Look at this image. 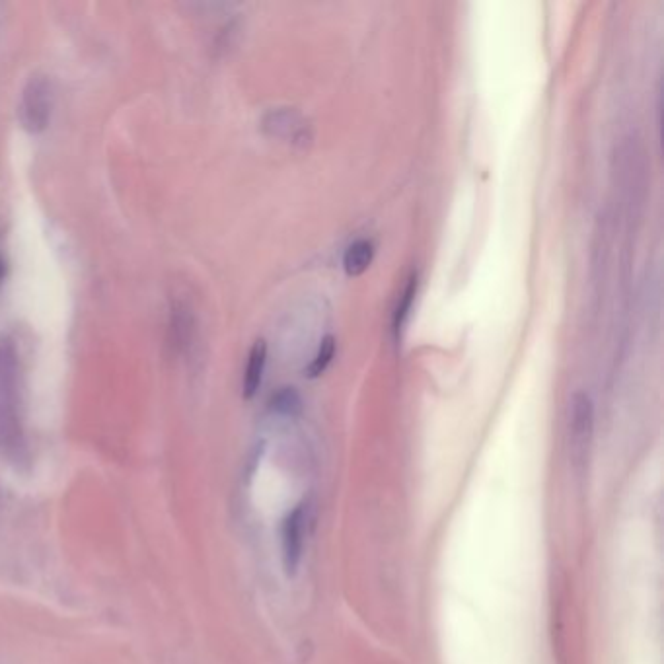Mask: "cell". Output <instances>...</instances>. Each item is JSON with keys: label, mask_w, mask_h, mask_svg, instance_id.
Returning <instances> with one entry per match:
<instances>
[{"label": "cell", "mask_w": 664, "mask_h": 664, "mask_svg": "<svg viewBox=\"0 0 664 664\" xmlns=\"http://www.w3.org/2000/svg\"><path fill=\"white\" fill-rule=\"evenodd\" d=\"M18 359L10 343H0V450H10L20 441L16 411Z\"/></svg>", "instance_id": "cell-1"}, {"label": "cell", "mask_w": 664, "mask_h": 664, "mask_svg": "<svg viewBox=\"0 0 664 664\" xmlns=\"http://www.w3.org/2000/svg\"><path fill=\"white\" fill-rule=\"evenodd\" d=\"M53 98V84L47 74L36 73L28 78L18 104V119L28 133L37 135L47 129L53 115Z\"/></svg>", "instance_id": "cell-2"}, {"label": "cell", "mask_w": 664, "mask_h": 664, "mask_svg": "<svg viewBox=\"0 0 664 664\" xmlns=\"http://www.w3.org/2000/svg\"><path fill=\"white\" fill-rule=\"evenodd\" d=\"M594 433V406L589 394L577 392L569 404V446L573 462L585 464Z\"/></svg>", "instance_id": "cell-3"}, {"label": "cell", "mask_w": 664, "mask_h": 664, "mask_svg": "<svg viewBox=\"0 0 664 664\" xmlns=\"http://www.w3.org/2000/svg\"><path fill=\"white\" fill-rule=\"evenodd\" d=\"M195 335H197V318L191 304L182 296L172 298L168 312V347L172 355L185 357L195 343Z\"/></svg>", "instance_id": "cell-4"}, {"label": "cell", "mask_w": 664, "mask_h": 664, "mask_svg": "<svg viewBox=\"0 0 664 664\" xmlns=\"http://www.w3.org/2000/svg\"><path fill=\"white\" fill-rule=\"evenodd\" d=\"M304 530H306V507L298 505L295 511H291L281 530L283 538V561L285 569L289 575H295L300 559H302V550H304Z\"/></svg>", "instance_id": "cell-5"}, {"label": "cell", "mask_w": 664, "mask_h": 664, "mask_svg": "<svg viewBox=\"0 0 664 664\" xmlns=\"http://www.w3.org/2000/svg\"><path fill=\"white\" fill-rule=\"evenodd\" d=\"M263 131L271 137L291 141L295 145H306L310 141L308 123L293 110L271 111L263 119Z\"/></svg>", "instance_id": "cell-6"}, {"label": "cell", "mask_w": 664, "mask_h": 664, "mask_svg": "<svg viewBox=\"0 0 664 664\" xmlns=\"http://www.w3.org/2000/svg\"><path fill=\"white\" fill-rule=\"evenodd\" d=\"M265 365H267V345L263 339H258L248 353V363H246L244 380H242V390H244L246 400H250L258 394L259 386L263 382Z\"/></svg>", "instance_id": "cell-7"}, {"label": "cell", "mask_w": 664, "mask_h": 664, "mask_svg": "<svg viewBox=\"0 0 664 664\" xmlns=\"http://www.w3.org/2000/svg\"><path fill=\"white\" fill-rule=\"evenodd\" d=\"M372 259H374V244L370 240H357L347 248L343 256V269L349 277H359L369 269Z\"/></svg>", "instance_id": "cell-8"}, {"label": "cell", "mask_w": 664, "mask_h": 664, "mask_svg": "<svg viewBox=\"0 0 664 664\" xmlns=\"http://www.w3.org/2000/svg\"><path fill=\"white\" fill-rule=\"evenodd\" d=\"M333 355H335V337H333V335H326V337L322 339V343H320V349H318L316 357L312 359L310 367L306 369L308 376H310V378H318V376H322V374L326 372V369L330 367Z\"/></svg>", "instance_id": "cell-9"}, {"label": "cell", "mask_w": 664, "mask_h": 664, "mask_svg": "<svg viewBox=\"0 0 664 664\" xmlns=\"http://www.w3.org/2000/svg\"><path fill=\"white\" fill-rule=\"evenodd\" d=\"M271 407H273V411H277L281 415H296L302 409V400L295 388H281L273 396Z\"/></svg>", "instance_id": "cell-10"}, {"label": "cell", "mask_w": 664, "mask_h": 664, "mask_svg": "<svg viewBox=\"0 0 664 664\" xmlns=\"http://www.w3.org/2000/svg\"><path fill=\"white\" fill-rule=\"evenodd\" d=\"M415 293H417V275H411V277H409V283H407L406 291H404V295L400 298V304H398V308H396V316H394V330H396V333L402 332V328H404V324H406L409 310H411V304H413V298H415Z\"/></svg>", "instance_id": "cell-11"}, {"label": "cell", "mask_w": 664, "mask_h": 664, "mask_svg": "<svg viewBox=\"0 0 664 664\" xmlns=\"http://www.w3.org/2000/svg\"><path fill=\"white\" fill-rule=\"evenodd\" d=\"M4 275H6V261L0 256V283L4 281Z\"/></svg>", "instance_id": "cell-12"}]
</instances>
